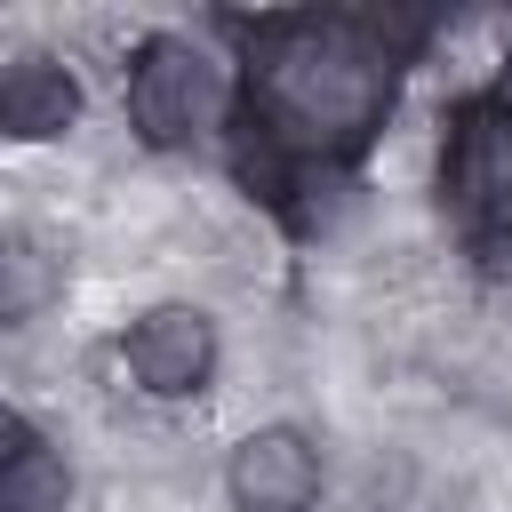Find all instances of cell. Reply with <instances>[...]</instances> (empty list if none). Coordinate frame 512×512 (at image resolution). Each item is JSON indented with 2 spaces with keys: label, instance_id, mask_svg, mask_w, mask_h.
<instances>
[{
  "label": "cell",
  "instance_id": "6da1fadb",
  "mask_svg": "<svg viewBox=\"0 0 512 512\" xmlns=\"http://www.w3.org/2000/svg\"><path fill=\"white\" fill-rule=\"evenodd\" d=\"M400 56L368 16H256L248 64L232 88V168L248 192L296 216V192L328 168H352L384 128Z\"/></svg>",
  "mask_w": 512,
  "mask_h": 512
},
{
  "label": "cell",
  "instance_id": "7a4b0ae2",
  "mask_svg": "<svg viewBox=\"0 0 512 512\" xmlns=\"http://www.w3.org/2000/svg\"><path fill=\"white\" fill-rule=\"evenodd\" d=\"M232 112V80L208 48H192L184 32H152L128 64V120L144 144H184L200 128H216Z\"/></svg>",
  "mask_w": 512,
  "mask_h": 512
},
{
  "label": "cell",
  "instance_id": "3957f363",
  "mask_svg": "<svg viewBox=\"0 0 512 512\" xmlns=\"http://www.w3.org/2000/svg\"><path fill=\"white\" fill-rule=\"evenodd\" d=\"M440 192L464 216L472 248L512 256V112L496 96L456 104L448 120V160H440Z\"/></svg>",
  "mask_w": 512,
  "mask_h": 512
},
{
  "label": "cell",
  "instance_id": "277c9868",
  "mask_svg": "<svg viewBox=\"0 0 512 512\" xmlns=\"http://www.w3.org/2000/svg\"><path fill=\"white\" fill-rule=\"evenodd\" d=\"M128 376L152 392V400H192L208 392L216 376V320L200 304H152L136 328H128Z\"/></svg>",
  "mask_w": 512,
  "mask_h": 512
},
{
  "label": "cell",
  "instance_id": "5b68a950",
  "mask_svg": "<svg viewBox=\"0 0 512 512\" xmlns=\"http://www.w3.org/2000/svg\"><path fill=\"white\" fill-rule=\"evenodd\" d=\"M224 488H232L240 512H312V496H320V448L296 424H264V432H248L232 448Z\"/></svg>",
  "mask_w": 512,
  "mask_h": 512
},
{
  "label": "cell",
  "instance_id": "8992f818",
  "mask_svg": "<svg viewBox=\"0 0 512 512\" xmlns=\"http://www.w3.org/2000/svg\"><path fill=\"white\" fill-rule=\"evenodd\" d=\"M80 120V80L56 56H8L0 64V136L8 144H48Z\"/></svg>",
  "mask_w": 512,
  "mask_h": 512
},
{
  "label": "cell",
  "instance_id": "52a82bcc",
  "mask_svg": "<svg viewBox=\"0 0 512 512\" xmlns=\"http://www.w3.org/2000/svg\"><path fill=\"white\" fill-rule=\"evenodd\" d=\"M48 304H56V256H48L40 240L0 232V328L32 320V312H48Z\"/></svg>",
  "mask_w": 512,
  "mask_h": 512
},
{
  "label": "cell",
  "instance_id": "ba28073f",
  "mask_svg": "<svg viewBox=\"0 0 512 512\" xmlns=\"http://www.w3.org/2000/svg\"><path fill=\"white\" fill-rule=\"evenodd\" d=\"M64 504H72V472H64V456L32 448L16 472H0V512H64Z\"/></svg>",
  "mask_w": 512,
  "mask_h": 512
},
{
  "label": "cell",
  "instance_id": "9c48e42d",
  "mask_svg": "<svg viewBox=\"0 0 512 512\" xmlns=\"http://www.w3.org/2000/svg\"><path fill=\"white\" fill-rule=\"evenodd\" d=\"M32 448H40V432L24 424V408H8V400H0V472H16Z\"/></svg>",
  "mask_w": 512,
  "mask_h": 512
},
{
  "label": "cell",
  "instance_id": "30bf717a",
  "mask_svg": "<svg viewBox=\"0 0 512 512\" xmlns=\"http://www.w3.org/2000/svg\"><path fill=\"white\" fill-rule=\"evenodd\" d=\"M496 104L512 112V56H504V72H496Z\"/></svg>",
  "mask_w": 512,
  "mask_h": 512
}]
</instances>
